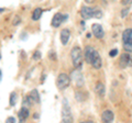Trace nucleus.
<instances>
[{"mask_svg":"<svg viewBox=\"0 0 132 123\" xmlns=\"http://www.w3.org/2000/svg\"><path fill=\"white\" fill-rule=\"evenodd\" d=\"M33 58H34V59H40L41 58V52L40 51H36L34 54H33Z\"/></svg>","mask_w":132,"mask_h":123,"instance_id":"nucleus-22","label":"nucleus"},{"mask_svg":"<svg viewBox=\"0 0 132 123\" xmlns=\"http://www.w3.org/2000/svg\"><path fill=\"white\" fill-rule=\"evenodd\" d=\"M9 103H10V106H12V107H13V106L16 103V93H15V92H11V93H10Z\"/></svg>","mask_w":132,"mask_h":123,"instance_id":"nucleus-18","label":"nucleus"},{"mask_svg":"<svg viewBox=\"0 0 132 123\" xmlns=\"http://www.w3.org/2000/svg\"><path fill=\"white\" fill-rule=\"evenodd\" d=\"M95 51V48L92 47V46H86L85 47V51H84V56H85V59L87 63H89V60H90V57H92V54L94 53Z\"/></svg>","mask_w":132,"mask_h":123,"instance_id":"nucleus-14","label":"nucleus"},{"mask_svg":"<svg viewBox=\"0 0 132 123\" xmlns=\"http://www.w3.org/2000/svg\"><path fill=\"white\" fill-rule=\"evenodd\" d=\"M80 123H93L92 121H82V122H80Z\"/></svg>","mask_w":132,"mask_h":123,"instance_id":"nucleus-27","label":"nucleus"},{"mask_svg":"<svg viewBox=\"0 0 132 123\" xmlns=\"http://www.w3.org/2000/svg\"><path fill=\"white\" fill-rule=\"evenodd\" d=\"M67 18H68L67 14L63 15L62 13H60V12H57V13L54 14V17H53V19H52V27L59 28L62 23L65 22L66 20H67Z\"/></svg>","mask_w":132,"mask_h":123,"instance_id":"nucleus-6","label":"nucleus"},{"mask_svg":"<svg viewBox=\"0 0 132 123\" xmlns=\"http://www.w3.org/2000/svg\"><path fill=\"white\" fill-rule=\"evenodd\" d=\"M123 47L128 52H132V29H127L122 33Z\"/></svg>","mask_w":132,"mask_h":123,"instance_id":"nucleus-2","label":"nucleus"},{"mask_svg":"<svg viewBox=\"0 0 132 123\" xmlns=\"http://www.w3.org/2000/svg\"><path fill=\"white\" fill-rule=\"evenodd\" d=\"M117 54H118V50H117V48H114V50H112V51L109 52V55H110L111 57H114Z\"/></svg>","mask_w":132,"mask_h":123,"instance_id":"nucleus-24","label":"nucleus"},{"mask_svg":"<svg viewBox=\"0 0 132 123\" xmlns=\"http://www.w3.org/2000/svg\"><path fill=\"white\" fill-rule=\"evenodd\" d=\"M128 13H129V8H125V9L121 11V17L122 18H126L127 15H128Z\"/></svg>","mask_w":132,"mask_h":123,"instance_id":"nucleus-20","label":"nucleus"},{"mask_svg":"<svg viewBox=\"0 0 132 123\" xmlns=\"http://www.w3.org/2000/svg\"><path fill=\"white\" fill-rule=\"evenodd\" d=\"M69 38H71V31L68 29H64L61 31V42L63 45H66L68 43Z\"/></svg>","mask_w":132,"mask_h":123,"instance_id":"nucleus-11","label":"nucleus"},{"mask_svg":"<svg viewBox=\"0 0 132 123\" xmlns=\"http://www.w3.org/2000/svg\"><path fill=\"white\" fill-rule=\"evenodd\" d=\"M72 78L76 83V85L78 86V87H81V86H84L85 80H84V77H82L81 72L79 71V68H78V69L75 68V71L72 73Z\"/></svg>","mask_w":132,"mask_h":123,"instance_id":"nucleus-7","label":"nucleus"},{"mask_svg":"<svg viewBox=\"0 0 132 123\" xmlns=\"http://www.w3.org/2000/svg\"><path fill=\"white\" fill-rule=\"evenodd\" d=\"M130 54L129 53H123L120 57V67L121 68H126L129 65V59H130Z\"/></svg>","mask_w":132,"mask_h":123,"instance_id":"nucleus-13","label":"nucleus"},{"mask_svg":"<svg viewBox=\"0 0 132 123\" xmlns=\"http://www.w3.org/2000/svg\"><path fill=\"white\" fill-rule=\"evenodd\" d=\"M71 56H72L73 65L75 66V68H80L81 63H82V52H81V48L78 47V46L73 47V50L71 52Z\"/></svg>","mask_w":132,"mask_h":123,"instance_id":"nucleus-1","label":"nucleus"},{"mask_svg":"<svg viewBox=\"0 0 132 123\" xmlns=\"http://www.w3.org/2000/svg\"><path fill=\"white\" fill-rule=\"evenodd\" d=\"M95 91L97 92V95L100 97V98H104L105 97V93H106L105 85L102 84V83H97L96 87H95Z\"/></svg>","mask_w":132,"mask_h":123,"instance_id":"nucleus-12","label":"nucleus"},{"mask_svg":"<svg viewBox=\"0 0 132 123\" xmlns=\"http://www.w3.org/2000/svg\"><path fill=\"white\" fill-rule=\"evenodd\" d=\"M20 123H24V120H20Z\"/></svg>","mask_w":132,"mask_h":123,"instance_id":"nucleus-30","label":"nucleus"},{"mask_svg":"<svg viewBox=\"0 0 132 123\" xmlns=\"http://www.w3.org/2000/svg\"><path fill=\"white\" fill-rule=\"evenodd\" d=\"M89 64L93 65L94 68L99 69L101 68L102 66V60H101V57L99 55V53L97 51H94V53L92 54V57H90V60H89Z\"/></svg>","mask_w":132,"mask_h":123,"instance_id":"nucleus-5","label":"nucleus"},{"mask_svg":"<svg viewBox=\"0 0 132 123\" xmlns=\"http://www.w3.org/2000/svg\"><path fill=\"white\" fill-rule=\"evenodd\" d=\"M34 119H39V114L38 113H34V117H33Z\"/></svg>","mask_w":132,"mask_h":123,"instance_id":"nucleus-26","label":"nucleus"},{"mask_svg":"<svg viewBox=\"0 0 132 123\" xmlns=\"http://www.w3.org/2000/svg\"><path fill=\"white\" fill-rule=\"evenodd\" d=\"M6 123H15V119H14L13 117H9V118H7Z\"/></svg>","mask_w":132,"mask_h":123,"instance_id":"nucleus-23","label":"nucleus"},{"mask_svg":"<svg viewBox=\"0 0 132 123\" xmlns=\"http://www.w3.org/2000/svg\"><path fill=\"white\" fill-rule=\"evenodd\" d=\"M80 14H81V17L82 19H85V20H88L90 19L94 15V9L93 8H89V7H82L81 8V10H80Z\"/></svg>","mask_w":132,"mask_h":123,"instance_id":"nucleus-10","label":"nucleus"},{"mask_svg":"<svg viewBox=\"0 0 132 123\" xmlns=\"http://www.w3.org/2000/svg\"><path fill=\"white\" fill-rule=\"evenodd\" d=\"M128 66H132V55L130 56V59H129V65Z\"/></svg>","mask_w":132,"mask_h":123,"instance_id":"nucleus-25","label":"nucleus"},{"mask_svg":"<svg viewBox=\"0 0 132 123\" xmlns=\"http://www.w3.org/2000/svg\"><path fill=\"white\" fill-rule=\"evenodd\" d=\"M113 119H114L113 112L110 111V110H105V111L101 113V121H102V123H112Z\"/></svg>","mask_w":132,"mask_h":123,"instance_id":"nucleus-9","label":"nucleus"},{"mask_svg":"<svg viewBox=\"0 0 132 123\" xmlns=\"http://www.w3.org/2000/svg\"><path fill=\"white\" fill-rule=\"evenodd\" d=\"M3 10H5V9H2V8H0V12H2Z\"/></svg>","mask_w":132,"mask_h":123,"instance_id":"nucleus-29","label":"nucleus"},{"mask_svg":"<svg viewBox=\"0 0 132 123\" xmlns=\"http://www.w3.org/2000/svg\"><path fill=\"white\" fill-rule=\"evenodd\" d=\"M29 97H30L31 100L34 101L35 103H39V102H40V95H39V92H38V90H36V89H33L32 91L30 92Z\"/></svg>","mask_w":132,"mask_h":123,"instance_id":"nucleus-15","label":"nucleus"},{"mask_svg":"<svg viewBox=\"0 0 132 123\" xmlns=\"http://www.w3.org/2000/svg\"><path fill=\"white\" fill-rule=\"evenodd\" d=\"M69 84H71V78H69V76L66 75V74H60L59 77H57V80H56L57 88L63 90L66 87H68Z\"/></svg>","mask_w":132,"mask_h":123,"instance_id":"nucleus-4","label":"nucleus"},{"mask_svg":"<svg viewBox=\"0 0 132 123\" xmlns=\"http://www.w3.org/2000/svg\"><path fill=\"white\" fill-rule=\"evenodd\" d=\"M30 116V112H29L28 108H24V107H22L21 109H20L19 111V117L21 120H26V119H28V117Z\"/></svg>","mask_w":132,"mask_h":123,"instance_id":"nucleus-17","label":"nucleus"},{"mask_svg":"<svg viewBox=\"0 0 132 123\" xmlns=\"http://www.w3.org/2000/svg\"><path fill=\"white\" fill-rule=\"evenodd\" d=\"M0 58H1V55H0Z\"/></svg>","mask_w":132,"mask_h":123,"instance_id":"nucleus-31","label":"nucleus"},{"mask_svg":"<svg viewBox=\"0 0 132 123\" xmlns=\"http://www.w3.org/2000/svg\"><path fill=\"white\" fill-rule=\"evenodd\" d=\"M1 77H2V73H1V71H0V80H1Z\"/></svg>","mask_w":132,"mask_h":123,"instance_id":"nucleus-28","label":"nucleus"},{"mask_svg":"<svg viewBox=\"0 0 132 123\" xmlns=\"http://www.w3.org/2000/svg\"><path fill=\"white\" fill-rule=\"evenodd\" d=\"M42 12H43V9H41V8H36V9L33 11V13H32V20L33 21H38V20H40L41 15H42Z\"/></svg>","mask_w":132,"mask_h":123,"instance_id":"nucleus-16","label":"nucleus"},{"mask_svg":"<svg viewBox=\"0 0 132 123\" xmlns=\"http://www.w3.org/2000/svg\"><path fill=\"white\" fill-rule=\"evenodd\" d=\"M92 30H93V34L96 36L97 39H102L105 35V31L104 29H102V27L100 25V24L98 23H95L92 25Z\"/></svg>","mask_w":132,"mask_h":123,"instance_id":"nucleus-8","label":"nucleus"},{"mask_svg":"<svg viewBox=\"0 0 132 123\" xmlns=\"http://www.w3.org/2000/svg\"><path fill=\"white\" fill-rule=\"evenodd\" d=\"M101 15H102V12H101L100 10H98V9H94V15H93V17L99 19V18H101Z\"/></svg>","mask_w":132,"mask_h":123,"instance_id":"nucleus-19","label":"nucleus"},{"mask_svg":"<svg viewBox=\"0 0 132 123\" xmlns=\"http://www.w3.org/2000/svg\"><path fill=\"white\" fill-rule=\"evenodd\" d=\"M62 118H63V123H72L73 118L71 113V109H69L68 102L66 99L63 100V108H62Z\"/></svg>","mask_w":132,"mask_h":123,"instance_id":"nucleus-3","label":"nucleus"},{"mask_svg":"<svg viewBox=\"0 0 132 123\" xmlns=\"http://www.w3.org/2000/svg\"><path fill=\"white\" fill-rule=\"evenodd\" d=\"M31 101H32V100H31V98L29 97V96L24 98V108H26L28 104H31Z\"/></svg>","mask_w":132,"mask_h":123,"instance_id":"nucleus-21","label":"nucleus"}]
</instances>
